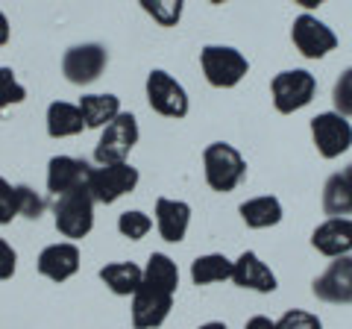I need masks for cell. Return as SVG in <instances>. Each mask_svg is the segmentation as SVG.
Segmentation results:
<instances>
[{
    "instance_id": "obj_19",
    "label": "cell",
    "mask_w": 352,
    "mask_h": 329,
    "mask_svg": "<svg viewBox=\"0 0 352 329\" xmlns=\"http://www.w3.org/2000/svg\"><path fill=\"white\" fill-rule=\"evenodd\" d=\"M76 106H80V112H82L85 129H103L124 112V109H120V97H115V94H82Z\"/></svg>"
},
{
    "instance_id": "obj_21",
    "label": "cell",
    "mask_w": 352,
    "mask_h": 329,
    "mask_svg": "<svg viewBox=\"0 0 352 329\" xmlns=\"http://www.w3.org/2000/svg\"><path fill=\"white\" fill-rule=\"evenodd\" d=\"M47 136L50 138H71V136H80L85 129V120L82 112L76 103H65V100H53L47 106Z\"/></svg>"
},
{
    "instance_id": "obj_36",
    "label": "cell",
    "mask_w": 352,
    "mask_h": 329,
    "mask_svg": "<svg viewBox=\"0 0 352 329\" xmlns=\"http://www.w3.org/2000/svg\"><path fill=\"white\" fill-rule=\"evenodd\" d=\"M197 329H226V323H220V321H208V323L197 326Z\"/></svg>"
},
{
    "instance_id": "obj_16",
    "label": "cell",
    "mask_w": 352,
    "mask_h": 329,
    "mask_svg": "<svg viewBox=\"0 0 352 329\" xmlns=\"http://www.w3.org/2000/svg\"><path fill=\"white\" fill-rule=\"evenodd\" d=\"M232 282L238 288L258 291V294L276 291V273L264 265L258 259V253H252V250H244V253L232 262Z\"/></svg>"
},
{
    "instance_id": "obj_30",
    "label": "cell",
    "mask_w": 352,
    "mask_h": 329,
    "mask_svg": "<svg viewBox=\"0 0 352 329\" xmlns=\"http://www.w3.org/2000/svg\"><path fill=\"white\" fill-rule=\"evenodd\" d=\"M276 329H323V321L305 309H288L276 321Z\"/></svg>"
},
{
    "instance_id": "obj_7",
    "label": "cell",
    "mask_w": 352,
    "mask_h": 329,
    "mask_svg": "<svg viewBox=\"0 0 352 329\" xmlns=\"http://www.w3.org/2000/svg\"><path fill=\"white\" fill-rule=\"evenodd\" d=\"M144 92H147V103H150L153 112H159L164 118H185L188 115V92H185L168 71H162V68L150 71Z\"/></svg>"
},
{
    "instance_id": "obj_24",
    "label": "cell",
    "mask_w": 352,
    "mask_h": 329,
    "mask_svg": "<svg viewBox=\"0 0 352 329\" xmlns=\"http://www.w3.org/2000/svg\"><path fill=\"white\" fill-rule=\"evenodd\" d=\"M232 279V259L223 253H206L191 262V282L194 285H214Z\"/></svg>"
},
{
    "instance_id": "obj_20",
    "label": "cell",
    "mask_w": 352,
    "mask_h": 329,
    "mask_svg": "<svg viewBox=\"0 0 352 329\" xmlns=\"http://www.w3.org/2000/svg\"><path fill=\"white\" fill-rule=\"evenodd\" d=\"M241 212V221H244L250 229H267V226H276L282 221V203L279 197H270V194H261V197H250L238 206Z\"/></svg>"
},
{
    "instance_id": "obj_10",
    "label": "cell",
    "mask_w": 352,
    "mask_h": 329,
    "mask_svg": "<svg viewBox=\"0 0 352 329\" xmlns=\"http://www.w3.org/2000/svg\"><path fill=\"white\" fill-rule=\"evenodd\" d=\"M311 141L323 159H338L352 147V124L338 112H320L311 118Z\"/></svg>"
},
{
    "instance_id": "obj_3",
    "label": "cell",
    "mask_w": 352,
    "mask_h": 329,
    "mask_svg": "<svg viewBox=\"0 0 352 329\" xmlns=\"http://www.w3.org/2000/svg\"><path fill=\"white\" fill-rule=\"evenodd\" d=\"M200 68L208 85L214 89H235L250 74V62L241 50L226 45H206L200 50Z\"/></svg>"
},
{
    "instance_id": "obj_27",
    "label": "cell",
    "mask_w": 352,
    "mask_h": 329,
    "mask_svg": "<svg viewBox=\"0 0 352 329\" xmlns=\"http://www.w3.org/2000/svg\"><path fill=\"white\" fill-rule=\"evenodd\" d=\"M27 100V89L18 83V76L12 68H6V65H0V112L15 103H24Z\"/></svg>"
},
{
    "instance_id": "obj_2",
    "label": "cell",
    "mask_w": 352,
    "mask_h": 329,
    "mask_svg": "<svg viewBox=\"0 0 352 329\" xmlns=\"http://www.w3.org/2000/svg\"><path fill=\"white\" fill-rule=\"evenodd\" d=\"M94 197L91 191L85 189H76L68 194H59L56 203H53V224H56L59 235L68 238V241H80L94 229Z\"/></svg>"
},
{
    "instance_id": "obj_33",
    "label": "cell",
    "mask_w": 352,
    "mask_h": 329,
    "mask_svg": "<svg viewBox=\"0 0 352 329\" xmlns=\"http://www.w3.org/2000/svg\"><path fill=\"white\" fill-rule=\"evenodd\" d=\"M244 329H276V321H270L267 315H256L244 323Z\"/></svg>"
},
{
    "instance_id": "obj_37",
    "label": "cell",
    "mask_w": 352,
    "mask_h": 329,
    "mask_svg": "<svg viewBox=\"0 0 352 329\" xmlns=\"http://www.w3.org/2000/svg\"><path fill=\"white\" fill-rule=\"evenodd\" d=\"M344 173H346V180H349V182H352V164H349V168H346V171H344Z\"/></svg>"
},
{
    "instance_id": "obj_8",
    "label": "cell",
    "mask_w": 352,
    "mask_h": 329,
    "mask_svg": "<svg viewBox=\"0 0 352 329\" xmlns=\"http://www.w3.org/2000/svg\"><path fill=\"white\" fill-rule=\"evenodd\" d=\"M291 41L300 50V56L305 59H323L338 47V36L332 27H326L320 18H314L311 12H302L294 18L291 27Z\"/></svg>"
},
{
    "instance_id": "obj_11",
    "label": "cell",
    "mask_w": 352,
    "mask_h": 329,
    "mask_svg": "<svg viewBox=\"0 0 352 329\" xmlns=\"http://www.w3.org/2000/svg\"><path fill=\"white\" fill-rule=\"evenodd\" d=\"M173 309V294H164L159 288L141 282V288L132 294V326L135 329H159Z\"/></svg>"
},
{
    "instance_id": "obj_14",
    "label": "cell",
    "mask_w": 352,
    "mask_h": 329,
    "mask_svg": "<svg viewBox=\"0 0 352 329\" xmlns=\"http://www.w3.org/2000/svg\"><path fill=\"white\" fill-rule=\"evenodd\" d=\"M91 164L76 156H53L47 162V191L53 194H68L76 189H85L91 180Z\"/></svg>"
},
{
    "instance_id": "obj_4",
    "label": "cell",
    "mask_w": 352,
    "mask_h": 329,
    "mask_svg": "<svg viewBox=\"0 0 352 329\" xmlns=\"http://www.w3.org/2000/svg\"><path fill=\"white\" fill-rule=\"evenodd\" d=\"M314 94H317V80H314V74L305 68L279 71L270 80L273 106H276V112H282V115H294V112H300V109H305L314 100Z\"/></svg>"
},
{
    "instance_id": "obj_17",
    "label": "cell",
    "mask_w": 352,
    "mask_h": 329,
    "mask_svg": "<svg viewBox=\"0 0 352 329\" xmlns=\"http://www.w3.org/2000/svg\"><path fill=\"white\" fill-rule=\"evenodd\" d=\"M156 226L159 235L168 244H179L188 235L191 226V206L185 200H170V197H159L156 200Z\"/></svg>"
},
{
    "instance_id": "obj_38",
    "label": "cell",
    "mask_w": 352,
    "mask_h": 329,
    "mask_svg": "<svg viewBox=\"0 0 352 329\" xmlns=\"http://www.w3.org/2000/svg\"><path fill=\"white\" fill-rule=\"evenodd\" d=\"M208 3H214V6H220V3H229V0H208Z\"/></svg>"
},
{
    "instance_id": "obj_22",
    "label": "cell",
    "mask_w": 352,
    "mask_h": 329,
    "mask_svg": "<svg viewBox=\"0 0 352 329\" xmlns=\"http://www.w3.org/2000/svg\"><path fill=\"white\" fill-rule=\"evenodd\" d=\"M144 285L159 288L164 294H176L179 288V268L168 253H150L144 265Z\"/></svg>"
},
{
    "instance_id": "obj_35",
    "label": "cell",
    "mask_w": 352,
    "mask_h": 329,
    "mask_svg": "<svg viewBox=\"0 0 352 329\" xmlns=\"http://www.w3.org/2000/svg\"><path fill=\"white\" fill-rule=\"evenodd\" d=\"M296 6H302V9H317V6H323L326 0H294Z\"/></svg>"
},
{
    "instance_id": "obj_6",
    "label": "cell",
    "mask_w": 352,
    "mask_h": 329,
    "mask_svg": "<svg viewBox=\"0 0 352 329\" xmlns=\"http://www.w3.org/2000/svg\"><path fill=\"white\" fill-rule=\"evenodd\" d=\"M138 168H132L129 162H115V164H100L91 171L88 180V191L97 203H118L124 194H132L138 185Z\"/></svg>"
},
{
    "instance_id": "obj_1",
    "label": "cell",
    "mask_w": 352,
    "mask_h": 329,
    "mask_svg": "<svg viewBox=\"0 0 352 329\" xmlns=\"http://www.w3.org/2000/svg\"><path fill=\"white\" fill-rule=\"evenodd\" d=\"M203 173L208 189L217 194H229L235 191L247 177V159L241 153L226 145V141H212L203 150Z\"/></svg>"
},
{
    "instance_id": "obj_31",
    "label": "cell",
    "mask_w": 352,
    "mask_h": 329,
    "mask_svg": "<svg viewBox=\"0 0 352 329\" xmlns=\"http://www.w3.org/2000/svg\"><path fill=\"white\" fill-rule=\"evenodd\" d=\"M12 217H18V209H15V185H9L3 177H0V226L12 224Z\"/></svg>"
},
{
    "instance_id": "obj_9",
    "label": "cell",
    "mask_w": 352,
    "mask_h": 329,
    "mask_svg": "<svg viewBox=\"0 0 352 329\" xmlns=\"http://www.w3.org/2000/svg\"><path fill=\"white\" fill-rule=\"evenodd\" d=\"M109 53L103 45L97 41H88V45H74L65 50L62 56V74L65 80L74 85H88L94 80H100V74L106 71Z\"/></svg>"
},
{
    "instance_id": "obj_26",
    "label": "cell",
    "mask_w": 352,
    "mask_h": 329,
    "mask_svg": "<svg viewBox=\"0 0 352 329\" xmlns=\"http://www.w3.org/2000/svg\"><path fill=\"white\" fill-rule=\"evenodd\" d=\"M153 229V221H150V215L144 212H138V209H129V212H120L118 217V233L129 238V241H141L147 233Z\"/></svg>"
},
{
    "instance_id": "obj_13",
    "label": "cell",
    "mask_w": 352,
    "mask_h": 329,
    "mask_svg": "<svg viewBox=\"0 0 352 329\" xmlns=\"http://www.w3.org/2000/svg\"><path fill=\"white\" fill-rule=\"evenodd\" d=\"M80 247L74 241H56V244H47L38 253L36 268L41 277H47L50 282H68L76 270H80Z\"/></svg>"
},
{
    "instance_id": "obj_12",
    "label": "cell",
    "mask_w": 352,
    "mask_h": 329,
    "mask_svg": "<svg viewBox=\"0 0 352 329\" xmlns=\"http://www.w3.org/2000/svg\"><path fill=\"white\" fill-rule=\"evenodd\" d=\"M311 291L317 300L332 303V306L352 303V256L335 259L332 265L311 282Z\"/></svg>"
},
{
    "instance_id": "obj_28",
    "label": "cell",
    "mask_w": 352,
    "mask_h": 329,
    "mask_svg": "<svg viewBox=\"0 0 352 329\" xmlns=\"http://www.w3.org/2000/svg\"><path fill=\"white\" fill-rule=\"evenodd\" d=\"M15 209L21 217L38 221L44 215V197L38 191H32L30 185H15Z\"/></svg>"
},
{
    "instance_id": "obj_15",
    "label": "cell",
    "mask_w": 352,
    "mask_h": 329,
    "mask_svg": "<svg viewBox=\"0 0 352 329\" xmlns=\"http://www.w3.org/2000/svg\"><path fill=\"white\" fill-rule=\"evenodd\" d=\"M311 247L329 259L352 253V217H326L311 233Z\"/></svg>"
},
{
    "instance_id": "obj_23",
    "label": "cell",
    "mask_w": 352,
    "mask_h": 329,
    "mask_svg": "<svg viewBox=\"0 0 352 329\" xmlns=\"http://www.w3.org/2000/svg\"><path fill=\"white\" fill-rule=\"evenodd\" d=\"M323 212L329 217H346L352 215V182L346 173H332L323 185Z\"/></svg>"
},
{
    "instance_id": "obj_32",
    "label": "cell",
    "mask_w": 352,
    "mask_h": 329,
    "mask_svg": "<svg viewBox=\"0 0 352 329\" xmlns=\"http://www.w3.org/2000/svg\"><path fill=\"white\" fill-rule=\"evenodd\" d=\"M15 268H18V253H15V247L9 244L6 238H0V282H3V279H12V277H15Z\"/></svg>"
},
{
    "instance_id": "obj_5",
    "label": "cell",
    "mask_w": 352,
    "mask_h": 329,
    "mask_svg": "<svg viewBox=\"0 0 352 329\" xmlns=\"http://www.w3.org/2000/svg\"><path fill=\"white\" fill-rule=\"evenodd\" d=\"M138 120L135 115L120 112L112 124L100 129V141L94 147V159L97 164H115V162H126L132 147L138 145Z\"/></svg>"
},
{
    "instance_id": "obj_25",
    "label": "cell",
    "mask_w": 352,
    "mask_h": 329,
    "mask_svg": "<svg viewBox=\"0 0 352 329\" xmlns=\"http://www.w3.org/2000/svg\"><path fill=\"white\" fill-rule=\"evenodd\" d=\"M138 3L159 27H176L185 9V0H138Z\"/></svg>"
},
{
    "instance_id": "obj_29",
    "label": "cell",
    "mask_w": 352,
    "mask_h": 329,
    "mask_svg": "<svg viewBox=\"0 0 352 329\" xmlns=\"http://www.w3.org/2000/svg\"><path fill=\"white\" fill-rule=\"evenodd\" d=\"M332 103H335V112L352 118V68H346L344 74L338 76L335 89H332Z\"/></svg>"
},
{
    "instance_id": "obj_34",
    "label": "cell",
    "mask_w": 352,
    "mask_h": 329,
    "mask_svg": "<svg viewBox=\"0 0 352 329\" xmlns=\"http://www.w3.org/2000/svg\"><path fill=\"white\" fill-rule=\"evenodd\" d=\"M9 36H12V30H9V18L3 15V9H0V47L9 45Z\"/></svg>"
},
{
    "instance_id": "obj_18",
    "label": "cell",
    "mask_w": 352,
    "mask_h": 329,
    "mask_svg": "<svg viewBox=\"0 0 352 329\" xmlns=\"http://www.w3.org/2000/svg\"><path fill=\"white\" fill-rule=\"evenodd\" d=\"M100 282L115 297H132L144 282V268H138L135 262H109L100 268Z\"/></svg>"
}]
</instances>
